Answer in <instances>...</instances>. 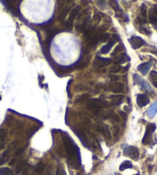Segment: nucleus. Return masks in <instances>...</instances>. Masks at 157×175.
I'll list each match as a JSON object with an SVG mask.
<instances>
[{"label": "nucleus", "mask_w": 157, "mask_h": 175, "mask_svg": "<svg viewBox=\"0 0 157 175\" xmlns=\"http://www.w3.org/2000/svg\"><path fill=\"white\" fill-rule=\"evenodd\" d=\"M119 113H120L121 116H122V117H123L124 119H126V117H127V116H126V113H125L124 112H123V111H120Z\"/></svg>", "instance_id": "nucleus-43"}, {"label": "nucleus", "mask_w": 157, "mask_h": 175, "mask_svg": "<svg viewBox=\"0 0 157 175\" xmlns=\"http://www.w3.org/2000/svg\"><path fill=\"white\" fill-rule=\"evenodd\" d=\"M156 126L155 123H150L147 125L146 129V133L143 139V144H149L151 142L152 140V134H153L155 130H156Z\"/></svg>", "instance_id": "nucleus-3"}, {"label": "nucleus", "mask_w": 157, "mask_h": 175, "mask_svg": "<svg viewBox=\"0 0 157 175\" xmlns=\"http://www.w3.org/2000/svg\"><path fill=\"white\" fill-rule=\"evenodd\" d=\"M150 98L145 94H139L136 97V103L139 107H144L150 103Z\"/></svg>", "instance_id": "nucleus-7"}, {"label": "nucleus", "mask_w": 157, "mask_h": 175, "mask_svg": "<svg viewBox=\"0 0 157 175\" xmlns=\"http://www.w3.org/2000/svg\"><path fill=\"white\" fill-rule=\"evenodd\" d=\"M151 66H152V62H143V63H141L140 65L138 66L137 70H139L143 76H145V75H146L148 73V72H149V70H150Z\"/></svg>", "instance_id": "nucleus-8"}, {"label": "nucleus", "mask_w": 157, "mask_h": 175, "mask_svg": "<svg viewBox=\"0 0 157 175\" xmlns=\"http://www.w3.org/2000/svg\"><path fill=\"white\" fill-rule=\"evenodd\" d=\"M150 79H151V81H152L153 86L157 87V72L152 71L150 73Z\"/></svg>", "instance_id": "nucleus-21"}, {"label": "nucleus", "mask_w": 157, "mask_h": 175, "mask_svg": "<svg viewBox=\"0 0 157 175\" xmlns=\"http://www.w3.org/2000/svg\"><path fill=\"white\" fill-rule=\"evenodd\" d=\"M44 168H45V165H44L43 163H39L36 166V168L35 170L32 172V174L31 175H42Z\"/></svg>", "instance_id": "nucleus-16"}, {"label": "nucleus", "mask_w": 157, "mask_h": 175, "mask_svg": "<svg viewBox=\"0 0 157 175\" xmlns=\"http://www.w3.org/2000/svg\"><path fill=\"white\" fill-rule=\"evenodd\" d=\"M109 39V34L108 33H102V35H100V36L99 37V40L100 42H102V43H105L108 41V39Z\"/></svg>", "instance_id": "nucleus-26"}, {"label": "nucleus", "mask_w": 157, "mask_h": 175, "mask_svg": "<svg viewBox=\"0 0 157 175\" xmlns=\"http://www.w3.org/2000/svg\"><path fill=\"white\" fill-rule=\"evenodd\" d=\"M157 113V100L152 104L147 111V116L150 118L154 117Z\"/></svg>", "instance_id": "nucleus-13"}, {"label": "nucleus", "mask_w": 157, "mask_h": 175, "mask_svg": "<svg viewBox=\"0 0 157 175\" xmlns=\"http://www.w3.org/2000/svg\"><path fill=\"white\" fill-rule=\"evenodd\" d=\"M113 45H114L113 41L112 40L109 41L106 45H105V46H103L102 47L101 50H100V52H101V53H102V54H106V53H108L109 51L111 50L112 47H113Z\"/></svg>", "instance_id": "nucleus-15"}, {"label": "nucleus", "mask_w": 157, "mask_h": 175, "mask_svg": "<svg viewBox=\"0 0 157 175\" xmlns=\"http://www.w3.org/2000/svg\"><path fill=\"white\" fill-rule=\"evenodd\" d=\"M86 87L85 86H82V84H78V85H76V86H75V89L76 91H81V90L86 89Z\"/></svg>", "instance_id": "nucleus-36"}, {"label": "nucleus", "mask_w": 157, "mask_h": 175, "mask_svg": "<svg viewBox=\"0 0 157 175\" xmlns=\"http://www.w3.org/2000/svg\"><path fill=\"white\" fill-rule=\"evenodd\" d=\"M109 3H110V5H111L112 7L115 9V11H119V10H120L119 9V7L118 4H117V2H116V1H110Z\"/></svg>", "instance_id": "nucleus-31"}, {"label": "nucleus", "mask_w": 157, "mask_h": 175, "mask_svg": "<svg viewBox=\"0 0 157 175\" xmlns=\"http://www.w3.org/2000/svg\"><path fill=\"white\" fill-rule=\"evenodd\" d=\"M119 40H120V38H119V35H117V34H113V35L112 41H113L114 43H115V42H118V41Z\"/></svg>", "instance_id": "nucleus-40"}, {"label": "nucleus", "mask_w": 157, "mask_h": 175, "mask_svg": "<svg viewBox=\"0 0 157 175\" xmlns=\"http://www.w3.org/2000/svg\"><path fill=\"white\" fill-rule=\"evenodd\" d=\"M0 175H15L12 170L9 168H3L0 169Z\"/></svg>", "instance_id": "nucleus-22"}, {"label": "nucleus", "mask_w": 157, "mask_h": 175, "mask_svg": "<svg viewBox=\"0 0 157 175\" xmlns=\"http://www.w3.org/2000/svg\"><path fill=\"white\" fill-rule=\"evenodd\" d=\"M80 11V5H76V6H75V7L73 8V10L71 11L70 14H69V22L73 21V20L76 18V16H77V15L79 14Z\"/></svg>", "instance_id": "nucleus-14"}, {"label": "nucleus", "mask_w": 157, "mask_h": 175, "mask_svg": "<svg viewBox=\"0 0 157 175\" xmlns=\"http://www.w3.org/2000/svg\"><path fill=\"white\" fill-rule=\"evenodd\" d=\"M92 20H93L96 23H99V22H101V16H100L99 13H96V14L94 15V16H93Z\"/></svg>", "instance_id": "nucleus-32"}, {"label": "nucleus", "mask_w": 157, "mask_h": 175, "mask_svg": "<svg viewBox=\"0 0 157 175\" xmlns=\"http://www.w3.org/2000/svg\"><path fill=\"white\" fill-rule=\"evenodd\" d=\"M104 86L102 85V84H97V86H96V90H100L101 88H103Z\"/></svg>", "instance_id": "nucleus-45"}, {"label": "nucleus", "mask_w": 157, "mask_h": 175, "mask_svg": "<svg viewBox=\"0 0 157 175\" xmlns=\"http://www.w3.org/2000/svg\"><path fill=\"white\" fill-rule=\"evenodd\" d=\"M110 78H111V81H116V80H118L119 79V77L116 76V75H111Z\"/></svg>", "instance_id": "nucleus-42"}, {"label": "nucleus", "mask_w": 157, "mask_h": 175, "mask_svg": "<svg viewBox=\"0 0 157 175\" xmlns=\"http://www.w3.org/2000/svg\"><path fill=\"white\" fill-rule=\"evenodd\" d=\"M133 168V163L129 161H125L123 163H121L119 166V170L123 171V170H126V169H129V168Z\"/></svg>", "instance_id": "nucleus-17"}, {"label": "nucleus", "mask_w": 157, "mask_h": 175, "mask_svg": "<svg viewBox=\"0 0 157 175\" xmlns=\"http://www.w3.org/2000/svg\"><path fill=\"white\" fill-rule=\"evenodd\" d=\"M29 168H30V166H29V165L25 166V168H23V174H22V175H29Z\"/></svg>", "instance_id": "nucleus-38"}, {"label": "nucleus", "mask_w": 157, "mask_h": 175, "mask_svg": "<svg viewBox=\"0 0 157 175\" xmlns=\"http://www.w3.org/2000/svg\"><path fill=\"white\" fill-rule=\"evenodd\" d=\"M122 70V66H119V65L116 64V65H114V66H111V67L109 68V72L110 73H118L119 72L120 70Z\"/></svg>", "instance_id": "nucleus-24"}, {"label": "nucleus", "mask_w": 157, "mask_h": 175, "mask_svg": "<svg viewBox=\"0 0 157 175\" xmlns=\"http://www.w3.org/2000/svg\"><path fill=\"white\" fill-rule=\"evenodd\" d=\"M93 31H94V28H92V29H91V28L86 29V30L84 33V35H83V38H84L86 40H89L90 37H91V35H92V33H93Z\"/></svg>", "instance_id": "nucleus-23"}, {"label": "nucleus", "mask_w": 157, "mask_h": 175, "mask_svg": "<svg viewBox=\"0 0 157 175\" xmlns=\"http://www.w3.org/2000/svg\"><path fill=\"white\" fill-rule=\"evenodd\" d=\"M128 69H129V66H126V68H124V70H123V73H125V72H126V70H128Z\"/></svg>", "instance_id": "nucleus-46"}, {"label": "nucleus", "mask_w": 157, "mask_h": 175, "mask_svg": "<svg viewBox=\"0 0 157 175\" xmlns=\"http://www.w3.org/2000/svg\"><path fill=\"white\" fill-rule=\"evenodd\" d=\"M70 9L69 8H65L63 9V11H62L60 13V15L58 16V21H63L64 19H65V17L67 16V14L69 12Z\"/></svg>", "instance_id": "nucleus-19"}, {"label": "nucleus", "mask_w": 157, "mask_h": 175, "mask_svg": "<svg viewBox=\"0 0 157 175\" xmlns=\"http://www.w3.org/2000/svg\"><path fill=\"white\" fill-rule=\"evenodd\" d=\"M112 62L111 59L109 58H102L100 57V56H96L95 58L94 62H93V66H94L96 68H102L106 66L107 65L110 64Z\"/></svg>", "instance_id": "nucleus-5"}, {"label": "nucleus", "mask_w": 157, "mask_h": 175, "mask_svg": "<svg viewBox=\"0 0 157 175\" xmlns=\"http://www.w3.org/2000/svg\"><path fill=\"white\" fill-rule=\"evenodd\" d=\"M22 168H23V162H22V161H21V162H20V163H18V165H17V167H16V173H17V174H20V171L22 170Z\"/></svg>", "instance_id": "nucleus-35"}, {"label": "nucleus", "mask_w": 157, "mask_h": 175, "mask_svg": "<svg viewBox=\"0 0 157 175\" xmlns=\"http://www.w3.org/2000/svg\"><path fill=\"white\" fill-rule=\"evenodd\" d=\"M3 159H2V157H0V165H1V164H2V163H3Z\"/></svg>", "instance_id": "nucleus-47"}, {"label": "nucleus", "mask_w": 157, "mask_h": 175, "mask_svg": "<svg viewBox=\"0 0 157 175\" xmlns=\"http://www.w3.org/2000/svg\"><path fill=\"white\" fill-rule=\"evenodd\" d=\"M123 49V45H122V44H118V45L116 46V48H115V50H113V52L111 53V55L113 56L117 55L119 53L122 52Z\"/></svg>", "instance_id": "nucleus-25"}, {"label": "nucleus", "mask_w": 157, "mask_h": 175, "mask_svg": "<svg viewBox=\"0 0 157 175\" xmlns=\"http://www.w3.org/2000/svg\"><path fill=\"white\" fill-rule=\"evenodd\" d=\"M109 98L111 99L112 103L113 105L118 106L122 103V102L123 100L124 96L123 95H111L109 96Z\"/></svg>", "instance_id": "nucleus-11"}, {"label": "nucleus", "mask_w": 157, "mask_h": 175, "mask_svg": "<svg viewBox=\"0 0 157 175\" xmlns=\"http://www.w3.org/2000/svg\"><path fill=\"white\" fill-rule=\"evenodd\" d=\"M149 19H150V22H151L152 25L157 26V16H154V15L152 14V13H150V16H149Z\"/></svg>", "instance_id": "nucleus-28"}, {"label": "nucleus", "mask_w": 157, "mask_h": 175, "mask_svg": "<svg viewBox=\"0 0 157 175\" xmlns=\"http://www.w3.org/2000/svg\"><path fill=\"white\" fill-rule=\"evenodd\" d=\"M128 60H129V57L126 56V54L125 53H121L120 55L117 56L115 58V62L117 63L118 65L123 64V63L127 62Z\"/></svg>", "instance_id": "nucleus-12"}, {"label": "nucleus", "mask_w": 157, "mask_h": 175, "mask_svg": "<svg viewBox=\"0 0 157 175\" xmlns=\"http://www.w3.org/2000/svg\"><path fill=\"white\" fill-rule=\"evenodd\" d=\"M140 30L142 32H143L144 33L147 34V35H150V36L151 35V33H151V31H150V30H149L147 28H146V27L140 26Z\"/></svg>", "instance_id": "nucleus-37"}, {"label": "nucleus", "mask_w": 157, "mask_h": 175, "mask_svg": "<svg viewBox=\"0 0 157 175\" xmlns=\"http://www.w3.org/2000/svg\"><path fill=\"white\" fill-rule=\"evenodd\" d=\"M73 23L71 22L68 21L66 23H65V29L66 31L68 32H70L73 30Z\"/></svg>", "instance_id": "nucleus-29"}, {"label": "nucleus", "mask_w": 157, "mask_h": 175, "mask_svg": "<svg viewBox=\"0 0 157 175\" xmlns=\"http://www.w3.org/2000/svg\"><path fill=\"white\" fill-rule=\"evenodd\" d=\"M129 43H130L132 48L134 50H137L143 46L146 43L144 39H143L139 36H133L132 38L129 39Z\"/></svg>", "instance_id": "nucleus-6"}, {"label": "nucleus", "mask_w": 157, "mask_h": 175, "mask_svg": "<svg viewBox=\"0 0 157 175\" xmlns=\"http://www.w3.org/2000/svg\"><path fill=\"white\" fill-rule=\"evenodd\" d=\"M7 132L5 130H0V149H2L4 147V140L6 137Z\"/></svg>", "instance_id": "nucleus-18"}, {"label": "nucleus", "mask_w": 157, "mask_h": 175, "mask_svg": "<svg viewBox=\"0 0 157 175\" xmlns=\"http://www.w3.org/2000/svg\"><path fill=\"white\" fill-rule=\"evenodd\" d=\"M90 94H84V95H82V96H80L79 98H77L76 100H75V103H82V102H85V101L88 100L89 99H90Z\"/></svg>", "instance_id": "nucleus-20"}, {"label": "nucleus", "mask_w": 157, "mask_h": 175, "mask_svg": "<svg viewBox=\"0 0 157 175\" xmlns=\"http://www.w3.org/2000/svg\"><path fill=\"white\" fill-rule=\"evenodd\" d=\"M98 40H99V37H98L97 35H96V36H95L94 37L91 39L90 44H89V46H91V47L96 46L97 44H98Z\"/></svg>", "instance_id": "nucleus-27"}, {"label": "nucleus", "mask_w": 157, "mask_h": 175, "mask_svg": "<svg viewBox=\"0 0 157 175\" xmlns=\"http://www.w3.org/2000/svg\"><path fill=\"white\" fill-rule=\"evenodd\" d=\"M153 12L157 16V5H153Z\"/></svg>", "instance_id": "nucleus-44"}, {"label": "nucleus", "mask_w": 157, "mask_h": 175, "mask_svg": "<svg viewBox=\"0 0 157 175\" xmlns=\"http://www.w3.org/2000/svg\"><path fill=\"white\" fill-rule=\"evenodd\" d=\"M97 130L99 133H101L103 135L104 137L107 138V139H110L111 138V135H110V132H109L108 127L106 125H99L97 127Z\"/></svg>", "instance_id": "nucleus-9"}, {"label": "nucleus", "mask_w": 157, "mask_h": 175, "mask_svg": "<svg viewBox=\"0 0 157 175\" xmlns=\"http://www.w3.org/2000/svg\"><path fill=\"white\" fill-rule=\"evenodd\" d=\"M109 104L106 100L102 99H91L88 102L87 106L89 108H106L109 106Z\"/></svg>", "instance_id": "nucleus-2"}, {"label": "nucleus", "mask_w": 157, "mask_h": 175, "mask_svg": "<svg viewBox=\"0 0 157 175\" xmlns=\"http://www.w3.org/2000/svg\"><path fill=\"white\" fill-rule=\"evenodd\" d=\"M56 175H67L65 173V170L63 168H58L56 171Z\"/></svg>", "instance_id": "nucleus-33"}, {"label": "nucleus", "mask_w": 157, "mask_h": 175, "mask_svg": "<svg viewBox=\"0 0 157 175\" xmlns=\"http://www.w3.org/2000/svg\"><path fill=\"white\" fill-rule=\"evenodd\" d=\"M123 89V84L121 83H114L113 84H111L109 86V90H111L115 94H118L120 93Z\"/></svg>", "instance_id": "nucleus-10"}, {"label": "nucleus", "mask_w": 157, "mask_h": 175, "mask_svg": "<svg viewBox=\"0 0 157 175\" xmlns=\"http://www.w3.org/2000/svg\"><path fill=\"white\" fill-rule=\"evenodd\" d=\"M147 8H146V5L145 4H143L142 6H141V13H142V16H143V18H146V12H147Z\"/></svg>", "instance_id": "nucleus-30"}, {"label": "nucleus", "mask_w": 157, "mask_h": 175, "mask_svg": "<svg viewBox=\"0 0 157 175\" xmlns=\"http://www.w3.org/2000/svg\"><path fill=\"white\" fill-rule=\"evenodd\" d=\"M108 28H109V27L106 26H101L100 28H99V33H102V34L104 33V32L106 31L107 29H108Z\"/></svg>", "instance_id": "nucleus-41"}, {"label": "nucleus", "mask_w": 157, "mask_h": 175, "mask_svg": "<svg viewBox=\"0 0 157 175\" xmlns=\"http://www.w3.org/2000/svg\"><path fill=\"white\" fill-rule=\"evenodd\" d=\"M133 83L135 85H139L140 86L141 88L145 90L146 92H149V93H151L152 92V90L151 88V86L146 81L145 79H143V78H141L136 73L133 74Z\"/></svg>", "instance_id": "nucleus-1"}, {"label": "nucleus", "mask_w": 157, "mask_h": 175, "mask_svg": "<svg viewBox=\"0 0 157 175\" xmlns=\"http://www.w3.org/2000/svg\"><path fill=\"white\" fill-rule=\"evenodd\" d=\"M123 154L126 157H128L133 160H137L139 156L138 149L133 146H127L126 148H124Z\"/></svg>", "instance_id": "nucleus-4"}, {"label": "nucleus", "mask_w": 157, "mask_h": 175, "mask_svg": "<svg viewBox=\"0 0 157 175\" xmlns=\"http://www.w3.org/2000/svg\"><path fill=\"white\" fill-rule=\"evenodd\" d=\"M136 22H137L138 23H139L140 25L145 24V23H146V20L145 19L140 18V17H138L137 19H136Z\"/></svg>", "instance_id": "nucleus-39"}, {"label": "nucleus", "mask_w": 157, "mask_h": 175, "mask_svg": "<svg viewBox=\"0 0 157 175\" xmlns=\"http://www.w3.org/2000/svg\"><path fill=\"white\" fill-rule=\"evenodd\" d=\"M97 5L99 6L101 9H105L106 7V2L105 1H97Z\"/></svg>", "instance_id": "nucleus-34"}]
</instances>
